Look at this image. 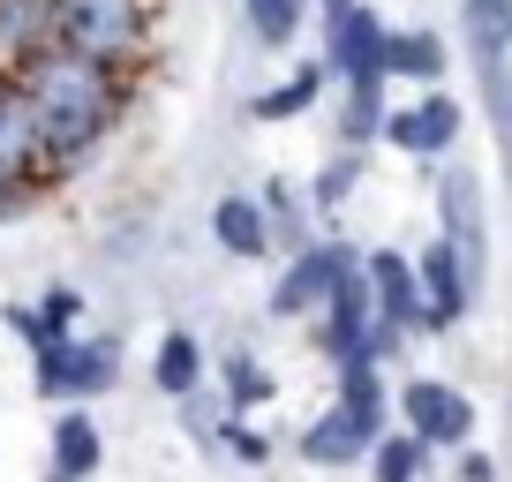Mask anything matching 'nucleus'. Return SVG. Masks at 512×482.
Instances as JSON below:
<instances>
[{"instance_id":"obj_6","label":"nucleus","mask_w":512,"mask_h":482,"mask_svg":"<svg viewBox=\"0 0 512 482\" xmlns=\"http://www.w3.org/2000/svg\"><path fill=\"white\" fill-rule=\"evenodd\" d=\"M467 46L482 61V91L490 106L505 113L512 129V83H505V61H512V0H467Z\"/></svg>"},{"instance_id":"obj_22","label":"nucleus","mask_w":512,"mask_h":482,"mask_svg":"<svg viewBox=\"0 0 512 482\" xmlns=\"http://www.w3.org/2000/svg\"><path fill=\"white\" fill-rule=\"evenodd\" d=\"M309 98H317V76H294L287 91H264V98H256V121H279V113H302Z\"/></svg>"},{"instance_id":"obj_8","label":"nucleus","mask_w":512,"mask_h":482,"mask_svg":"<svg viewBox=\"0 0 512 482\" xmlns=\"http://www.w3.org/2000/svg\"><path fill=\"white\" fill-rule=\"evenodd\" d=\"M369 279V309H377V324H392V332H422V287H415V264H400L392 249H377V257L362 264Z\"/></svg>"},{"instance_id":"obj_24","label":"nucleus","mask_w":512,"mask_h":482,"mask_svg":"<svg viewBox=\"0 0 512 482\" xmlns=\"http://www.w3.org/2000/svg\"><path fill=\"white\" fill-rule=\"evenodd\" d=\"M347 181H354V159H339L332 174L317 181V204H339V196H347Z\"/></svg>"},{"instance_id":"obj_21","label":"nucleus","mask_w":512,"mask_h":482,"mask_svg":"<svg viewBox=\"0 0 512 482\" xmlns=\"http://www.w3.org/2000/svg\"><path fill=\"white\" fill-rule=\"evenodd\" d=\"M249 23H256L264 46H287L294 23H302V0H249Z\"/></svg>"},{"instance_id":"obj_23","label":"nucleus","mask_w":512,"mask_h":482,"mask_svg":"<svg viewBox=\"0 0 512 482\" xmlns=\"http://www.w3.org/2000/svg\"><path fill=\"white\" fill-rule=\"evenodd\" d=\"M234 400H264V370H249V354H234Z\"/></svg>"},{"instance_id":"obj_1","label":"nucleus","mask_w":512,"mask_h":482,"mask_svg":"<svg viewBox=\"0 0 512 482\" xmlns=\"http://www.w3.org/2000/svg\"><path fill=\"white\" fill-rule=\"evenodd\" d=\"M23 98H31V121H38V151H46V174L76 166L98 136L121 121L128 106V68H106V61H83L68 46H46L16 68Z\"/></svg>"},{"instance_id":"obj_9","label":"nucleus","mask_w":512,"mask_h":482,"mask_svg":"<svg viewBox=\"0 0 512 482\" xmlns=\"http://www.w3.org/2000/svg\"><path fill=\"white\" fill-rule=\"evenodd\" d=\"M347 272V249H332V241H317V249H302V257L279 272V287H272V309L279 317H309V309L332 294V279Z\"/></svg>"},{"instance_id":"obj_3","label":"nucleus","mask_w":512,"mask_h":482,"mask_svg":"<svg viewBox=\"0 0 512 482\" xmlns=\"http://www.w3.org/2000/svg\"><path fill=\"white\" fill-rule=\"evenodd\" d=\"M113 339H38V392L46 400H83L113 385Z\"/></svg>"},{"instance_id":"obj_7","label":"nucleus","mask_w":512,"mask_h":482,"mask_svg":"<svg viewBox=\"0 0 512 482\" xmlns=\"http://www.w3.org/2000/svg\"><path fill=\"white\" fill-rule=\"evenodd\" d=\"M400 415H407V437H422V445H467V430H475L467 392L437 385V377H415L400 392Z\"/></svg>"},{"instance_id":"obj_10","label":"nucleus","mask_w":512,"mask_h":482,"mask_svg":"<svg viewBox=\"0 0 512 482\" xmlns=\"http://www.w3.org/2000/svg\"><path fill=\"white\" fill-rule=\"evenodd\" d=\"M384 136H392L400 151H422V159H437V151L460 144V106H452V98H415V106L384 113Z\"/></svg>"},{"instance_id":"obj_5","label":"nucleus","mask_w":512,"mask_h":482,"mask_svg":"<svg viewBox=\"0 0 512 482\" xmlns=\"http://www.w3.org/2000/svg\"><path fill=\"white\" fill-rule=\"evenodd\" d=\"M46 174V151H38V121H31V98H23L16 76H0V196L31 189Z\"/></svg>"},{"instance_id":"obj_16","label":"nucleus","mask_w":512,"mask_h":482,"mask_svg":"<svg viewBox=\"0 0 512 482\" xmlns=\"http://www.w3.org/2000/svg\"><path fill=\"white\" fill-rule=\"evenodd\" d=\"M83 475H98V422L61 415L53 422V482H83Z\"/></svg>"},{"instance_id":"obj_12","label":"nucleus","mask_w":512,"mask_h":482,"mask_svg":"<svg viewBox=\"0 0 512 482\" xmlns=\"http://www.w3.org/2000/svg\"><path fill=\"white\" fill-rule=\"evenodd\" d=\"M415 287H422V324H460V309H467V294H475V279L460 272L452 241H437L430 257H422Z\"/></svg>"},{"instance_id":"obj_14","label":"nucleus","mask_w":512,"mask_h":482,"mask_svg":"<svg viewBox=\"0 0 512 482\" xmlns=\"http://www.w3.org/2000/svg\"><path fill=\"white\" fill-rule=\"evenodd\" d=\"M437 196H445V241H452V257H460V272L482 279V204H475V181L452 174Z\"/></svg>"},{"instance_id":"obj_18","label":"nucleus","mask_w":512,"mask_h":482,"mask_svg":"<svg viewBox=\"0 0 512 482\" xmlns=\"http://www.w3.org/2000/svg\"><path fill=\"white\" fill-rule=\"evenodd\" d=\"M151 377H159V392L189 400L196 377H204V354H196V339H189V332H166V339H159V362H151Z\"/></svg>"},{"instance_id":"obj_17","label":"nucleus","mask_w":512,"mask_h":482,"mask_svg":"<svg viewBox=\"0 0 512 482\" xmlns=\"http://www.w3.org/2000/svg\"><path fill=\"white\" fill-rule=\"evenodd\" d=\"M437 68H445V38H437V31H384V76L430 83Z\"/></svg>"},{"instance_id":"obj_15","label":"nucleus","mask_w":512,"mask_h":482,"mask_svg":"<svg viewBox=\"0 0 512 482\" xmlns=\"http://www.w3.org/2000/svg\"><path fill=\"white\" fill-rule=\"evenodd\" d=\"M211 234H219L226 257H264L272 249V211L249 204V196H219L211 204Z\"/></svg>"},{"instance_id":"obj_11","label":"nucleus","mask_w":512,"mask_h":482,"mask_svg":"<svg viewBox=\"0 0 512 482\" xmlns=\"http://www.w3.org/2000/svg\"><path fill=\"white\" fill-rule=\"evenodd\" d=\"M377 430H384V422L354 415V407H332V415H317V422L302 430V460H317V467H347V460H362V452L377 445Z\"/></svg>"},{"instance_id":"obj_4","label":"nucleus","mask_w":512,"mask_h":482,"mask_svg":"<svg viewBox=\"0 0 512 482\" xmlns=\"http://www.w3.org/2000/svg\"><path fill=\"white\" fill-rule=\"evenodd\" d=\"M324 53H332L339 83L384 76V23L369 16L362 0H339V8H324Z\"/></svg>"},{"instance_id":"obj_2","label":"nucleus","mask_w":512,"mask_h":482,"mask_svg":"<svg viewBox=\"0 0 512 482\" xmlns=\"http://www.w3.org/2000/svg\"><path fill=\"white\" fill-rule=\"evenodd\" d=\"M53 46L106 68H136L151 46V0H53Z\"/></svg>"},{"instance_id":"obj_20","label":"nucleus","mask_w":512,"mask_h":482,"mask_svg":"<svg viewBox=\"0 0 512 482\" xmlns=\"http://www.w3.org/2000/svg\"><path fill=\"white\" fill-rule=\"evenodd\" d=\"M369 452H377V482H415L422 475V452H430V445H422V437H384L377 430V445H369Z\"/></svg>"},{"instance_id":"obj_13","label":"nucleus","mask_w":512,"mask_h":482,"mask_svg":"<svg viewBox=\"0 0 512 482\" xmlns=\"http://www.w3.org/2000/svg\"><path fill=\"white\" fill-rule=\"evenodd\" d=\"M53 46V0H0V76Z\"/></svg>"},{"instance_id":"obj_19","label":"nucleus","mask_w":512,"mask_h":482,"mask_svg":"<svg viewBox=\"0 0 512 482\" xmlns=\"http://www.w3.org/2000/svg\"><path fill=\"white\" fill-rule=\"evenodd\" d=\"M347 136H354V144L384 136V76H362V83H347Z\"/></svg>"}]
</instances>
